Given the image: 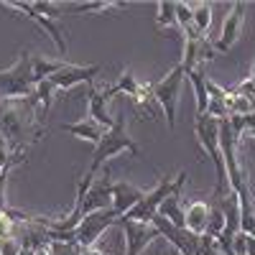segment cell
I'll return each instance as SVG.
<instances>
[{
    "mask_svg": "<svg viewBox=\"0 0 255 255\" xmlns=\"http://www.w3.org/2000/svg\"><path fill=\"white\" fill-rule=\"evenodd\" d=\"M110 128H105V125H100L97 120H92V118H82V120H77V123H64L61 125V133H69V135H74V138H79V140H90V143H100L102 140V135L108 133Z\"/></svg>",
    "mask_w": 255,
    "mask_h": 255,
    "instance_id": "5bb4252c",
    "label": "cell"
},
{
    "mask_svg": "<svg viewBox=\"0 0 255 255\" xmlns=\"http://www.w3.org/2000/svg\"><path fill=\"white\" fill-rule=\"evenodd\" d=\"M0 8H8V10H18L20 15H26L28 20L38 26V31H44L59 51V56H67V28L61 26V20H54V18H46L41 15L31 8V3H20V0H5V3H0Z\"/></svg>",
    "mask_w": 255,
    "mask_h": 255,
    "instance_id": "8992f818",
    "label": "cell"
},
{
    "mask_svg": "<svg viewBox=\"0 0 255 255\" xmlns=\"http://www.w3.org/2000/svg\"><path fill=\"white\" fill-rule=\"evenodd\" d=\"M245 3L243 0H238V3H232L230 5V10H227V15H225V23H222V28H220V36H217V41L212 46H215V51H230L232 46L238 44V38H240V33H243V23H245Z\"/></svg>",
    "mask_w": 255,
    "mask_h": 255,
    "instance_id": "7c38bea8",
    "label": "cell"
},
{
    "mask_svg": "<svg viewBox=\"0 0 255 255\" xmlns=\"http://www.w3.org/2000/svg\"><path fill=\"white\" fill-rule=\"evenodd\" d=\"M128 3L123 0H90V3H74L72 15H84V13H108V10H123Z\"/></svg>",
    "mask_w": 255,
    "mask_h": 255,
    "instance_id": "603a6c76",
    "label": "cell"
},
{
    "mask_svg": "<svg viewBox=\"0 0 255 255\" xmlns=\"http://www.w3.org/2000/svg\"><path fill=\"white\" fill-rule=\"evenodd\" d=\"M31 8L36 13H41V15H46V18H54V20H59L64 15L59 3H44V0H38V3H31Z\"/></svg>",
    "mask_w": 255,
    "mask_h": 255,
    "instance_id": "d4e9b609",
    "label": "cell"
},
{
    "mask_svg": "<svg viewBox=\"0 0 255 255\" xmlns=\"http://www.w3.org/2000/svg\"><path fill=\"white\" fill-rule=\"evenodd\" d=\"M82 255H105V253H102L100 248H84V250H82Z\"/></svg>",
    "mask_w": 255,
    "mask_h": 255,
    "instance_id": "d6a6232c",
    "label": "cell"
},
{
    "mask_svg": "<svg viewBox=\"0 0 255 255\" xmlns=\"http://www.w3.org/2000/svg\"><path fill=\"white\" fill-rule=\"evenodd\" d=\"M118 215L115 209H100V212H92V215H84L82 222L77 225L74 230V243L84 250V248H95V243L102 238V232L118 225Z\"/></svg>",
    "mask_w": 255,
    "mask_h": 255,
    "instance_id": "52a82bcc",
    "label": "cell"
},
{
    "mask_svg": "<svg viewBox=\"0 0 255 255\" xmlns=\"http://www.w3.org/2000/svg\"><path fill=\"white\" fill-rule=\"evenodd\" d=\"M184 79H186V74L181 69V64H176L174 69H168L163 74L161 82L153 84V97H156L158 110L163 113V118L168 123V130H174V128H176V110H179V95H181Z\"/></svg>",
    "mask_w": 255,
    "mask_h": 255,
    "instance_id": "5b68a950",
    "label": "cell"
},
{
    "mask_svg": "<svg viewBox=\"0 0 255 255\" xmlns=\"http://www.w3.org/2000/svg\"><path fill=\"white\" fill-rule=\"evenodd\" d=\"M138 90H140V82L135 79V74L130 72V69H123L120 72V77L115 79V84H110V87H102V95H105V100H113L115 95H125V97H135L138 95Z\"/></svg>",
    "mask_w": 255,
    "mask_h": 255,
    "instance_id": "e0dca14e",
    "label": "cell"
},
{
    "mask_svg": "<svg viewBox=\"0 0 255 255\" xmlns=\"http://www.w3.org/2000/svg\"><path fill=\"white\" fill-rule=\"evenodd\" d=\"M143 197L145 191L135 186L133 181H113V209L118 217H125Z\"/></svg>",
    "mask_w": 255,
    "mask_h": 255,
    "instance_id": "4fadbf2b",
    "label": "cell"
},
{
    "mask_svg": "<svg viewBox=\"0 0 255 255\" xmlns=\"http://www.w3.org/2000/svg\"><path fill=\"white\" fill-rule=\"evenodd\" d=\"M100 64H72V61H67L64 67L49 79L54 87H56V92H67V90H74L77 84H92L95 82V77L100 74Z\"/></svg>",
    "mask_w": 255,
    "mask_h": 255,
    "instance_id": "30bf717a",
    "label": "cell"
},
{
    "mask_svg": "<svg viewBox=\"0 0 255 255\" xmlns=\"http://www.w3.org/2000/svg\"><path fill=\"white\" fill-rule=\"evenodd\" d=\"M64 64L67 59H51L46 54H33V77H36V84L44 82V79H51Z\"/></svg>",
    "mask_w": 255,
    "mask_h": 255,
    "instance_id": "44dd1931",
    "label": "cell"
},
{
    "mask_svg": "<svg viewBox=\"0 0 255 255\" xmlns=\"http://www.w3.org/2000/svg\"><path fill=\"white\" fill-rule=\"evenodd\" d=\"M156 28L161 33H181L179 20H176V3H168V0H161L156 5Z\"/></svg>",
    "mask_w": 255,
    "mask_h": 255,
    "instance_id": "d6986e66",
    "label": "cell"
},
{
    "mask_svg": "<svg viewBox=\"0 0 255 255\" xmlns=\"http://www.w3.org/2000/svg\"><path fill=\"white\" fill-rule=\"evenodd\" d=\"M245 255H255V238L248 235V243H245Z\"/></svg>",
    "mask_w": 255,
    "mask_h": 255,
    "instance_id": "4dcf8cb0",
    "label": "cell"
},
{
    "mask_svg": "<svg viewBox=\"0 0 255 255\" xmlns=\"http://www.w3.org/2000/svg\"><path fill=\"white\" fill-rule=\"evenodd\" d=\"M191 90H194V97H197V115H204L207 113V105H209V95H207V74H204V64L197 67L194 72L186 74Z\"/></svg>",
    "mask_w": 255,
    "mask_h": 255,
    "instance_id": "ffe728a7",
    "label": "cell"
},
{
    "mask_svg": "<svg viewBox=\"0 0 255 255\" xmlns=\"http://www.w3.org/2000/svg\"><path fill=\"white\" fill-rule=\"evenodd\" d=\"M158 217L168 220L174 227L186 230V204L181 202V191H176V194H171L168 199H163V204L158 207Z\"/></svg>",
    "mask_w": 255,
    "mask_h": 255,
    "instance_id": "ac0fdd59",
    "label": "cell"
},
{
    "mask_svg": "<svg viewBox=\"0 0 255 255\" xmlns=\"http://www.w3.org/2000/svg\"><path fill=\"white\" fill-rule=\"evenodd\" d=\"M118 227L123 230V235H125V253L123 255H143V250L153 240H161L158 230L151 222H135V220L120 217Z\"/></svg>",
    "mask_w": 255,
    "mask_h": 255,
    "instance_id": "9c48e42d",
    "label": "cell"
},
{
    "mask_svg": "<svg viewBox=\"0 0 255 255\" xmlns=\"http://www.w3.org/2000/svg\"><path fill=\"white\" fill-rule=\"evenodd\" d=\"M232 95H240V97H248V100H255V79H243L235 90H232Z\"/></svg>",
    "mask_w": 255,
    "mask_h": 255,
    "instance_id": "f546056e",
    "label": "cell"
},
{
    "mask_svg": "<svg viewBox=\"0 0 255 255\" xmlns=\"http://www.w3.org/2000/svg\"><path fill=\"white\" fill-rule=\"evenodd\" d=\"M120 153H130V156H135V158L140 156L138 143L130 138V133H128V125H125V110H118L113 128H110V130L102 135V140L95 145L87 174L97 176V171H102V168L108 166L115 156H120Z\"/></svg>",
    "mask_w": 255,
    "mask_h": 255,
    "instance_id": "7a4b0ae2",
    "label": "cell"
},
{
    "mask_svg": "<svg viewBox=\"0 0 255 255\" xmlns=\"http://www.w3.org/2000/svg\"><path fill=\"white\" fill-rule=\"evenodd\" d=\"M36 90L33 77V54L20 51L13 67L0 69V102L3 100H23Z\"/></svg>",
    "mask_w": 255,
    "mask_h": 255,
    "instance_id": "3957f363",
    "label": "cell"
},
{
    "mask_svg": "<svg viewBox=\"0 0 255 255\" xmlns=\"http://www.w3.org/2000/svg\"><path fill=\"white\" fill-rule=\"evenodd\" d=\"M207 225H209V202L197 199L186 204V230L194 235H207Z\"/></svg>",
    "mask_w": 255,
    "mask_h": 255,
    "instance_id": "9a60e30c",
    "label": "cell"
},
{
    "mask_svg": "<svg viewBox=\"0 0 255 255\" xmlns=\"http://www.w3.org/2000/svg\"><path fill=\"white\" fill-rule=\"evenodd\" d=\"M10 209V207H8ZM0 212V240H8V238H13V232H15V220L10 217V212Z\"/></svg>",
    "mask_w": 255,
    "mask_h": 255,
    "instance_id": "484cf974",
    "label": "cell"
},
{
    "mask_svg": "<svg viewBox=\"0 0 255 255\" xmlns=\"http://www.w3.org/2000/svg\"><path fill=\"white\" fill-rule=\"evenodd\" d=\"M191 20H194V31L207 38L209 28H212V3H191Z\"/></svg>",
    "mask_w": 255,
    "mask_h": 255,
    "instance_id": "cb8c5ba5",
    "label": "cell"
},
{
    "mask_svg": "<svg viewBox=\"0 0 255 255\" xmlns=\"http://www.w3.org/2000/svg\"><path fill=\"white\" fill-rule=\"evenodd\" d=\"M100 209H113V176H110V168L105 166L102 168V176L92 181V186L87 189L82 202V217L84 215H92V212Z\"/></svg>",
    "mask_w": 255,
    "mask_h": 255,
    "instance_id": "8fae6325",
    "label": "cell"
},
{
    "mask_svg": "<svg viewBox=\"0 0 255 255\" xmlns=\"http://www.w3.org/2000/svg\"><path fill=\"white\" fill-rule=\"evenodd\" d=\"M23 250V243L18 238H8V240H0V255H20Z\"/></svg>",
    "mask_w": 255,
    "mask_h": 255,
    "instance_id": "f1b7e54d",
    "label": "cell"
},
{
    "mask_svg": "<svg viewBox=\"0 0 255 255\" xmlns=\"http://www.w3.org/2000/svg\"><path fill=\"white\" fill-rule=\"evenodd\" d=\"M33 255H54V253H51V243H49V245L36 248V250H33Z\"/></svg>",
    "mask_w": 255,
    "mask_h": 255,
    "instance_id": "1f68e13d",
    "label": "cell"
},
{
    "mask_svg": "<svg viewBox=\"0 0 255 255\" xmlns=\"http://www.w3.org/2000/svg\"><path fill=\"white\" fill-rule=\"evenodd\" d=\"M186 184V171H179L174 179L171 176H158V184L151 189V191H145V197L128 212V220H135V222H151L156 215H158V207L163 204V199H168L171 194H176V191H181Z\"/></svg>",
    "mask_w": 255,
    "mask_h": 255,
    "instance_id": "277c9868",
    "label": "cell"
},
{
    "mask_svg": "<svg viewBox=\"0 0 255 255\" xmlns=\"http://www.w3.org/2000/svg\"><path fill=\"white\" fill-rule=\"evenodd\" d=\"M54 255H82V248L77 243H51Z\"/></svg>",
    "mask_w": 255,
    "mask_h": 255,
    "instance_id": "83f0119b",
    "label": "cell"
},
{
    "mask_svg": "<svg viewBox=\"0 0 255 255\" xmlns=\"http://www.w3.org/2000/svg\"><path fill=\"white\" fill-rule=\"evenodd\" d=\"M87 118L97 120L105 128H113L115 118H110L108 113V100H105L102 90H97L95 84H90V92H87Z\"/></svg>",
    "mask_w": 255,
    "mask_h": 255,
    "instance_id": "2e32d148",
    "label": "cell"
},
{
    "mask_svg": "<svg viewBox=\"0 0 255 255\" xmlns=\"http://www.w3.org/2000/svg\"><path fill=\"white\" fill-rule=\"evenodd\" d=\"M151 225L158 230V235L163 240H168V245H171L176 253H181V255H202V238L194 235V232H189L184 227H174L168 220H163L158 215L151 220Z\"/></svg>",
    "mask_w": 255,
    "mask_h": 255,
    "instance_id": "ba28073f",
    "label": "cell"
},
{
    "mask_svg": "<svg viewBox=\"0 0 255 255\" xmlns=\"http://www.w3.org/2000/svg\"><path fill=\"white\" fill-rule=\"evenodd\" d=\"M54 95H56V87H54L49 79H44V82H38V84H36V90H33L31 100H33V105H36V110H38L41 118H46V115H49L51 105H54Z\"/></svg>",
    "mask_w": 255,
    "mask_h": 255,
    "instance_id": "7402d4cb",
    "label": "cell"
},
{
    "mask_svg": "<svg viewBox=\"0 0 255 255\" xmlns=\"http://www.w3.org/2000/svg\"><path fill=\"white\" fill-rule=\"evenodd\" d=\"M0 135L8 140L13 153H28V145L46 135V123L31 97L0 102Z\"/></svg>",
    "mask_w": 255,
    "mask_h": 255,
    "instance_id": "6da1fadb",
    "label": "cell"
},
{
    "mask_svg": "<svg viewBox=\"0 0 255 255\" xmlns=\"http://www.w3.org/2000/svg\"><path fill=\"white\" fill-rule=\"evenodd\" d=\"M15 166H5V168H0V212H5L8 209V197H5V186H8V176L13 171Z\"/></svg>",
    "mask_w": 255,
    "mask_h": 255,
    "instance_id": "4316f807",
    "label": "cell"
}]
</instances>
